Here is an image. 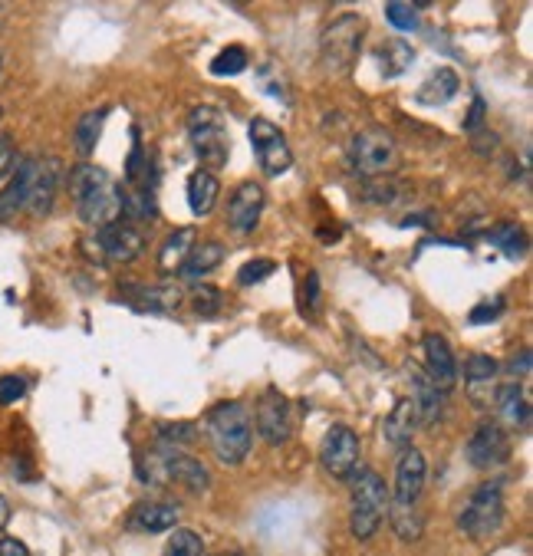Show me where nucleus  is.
I'll list each match as a JSON object with an SVG mask.
<instances>
[{"mask_svg": "<svg viewBox=\"0 0 533 556\" xmlns=\"http://www.w3.org/2000/svg\"><path fill=\"white\" fill-rule=\"evenodd\" d=\"M70 195L76 214L89 228H106V224L122 221V188L106 168L93 162L76 165L70 172Z\"/></svg>", "mask_w": 533, "mask_h": 556, "instance_id": "obj_1", "label": "nucleus"}, {"mask_svg": "<svg viewBox=\"0 0 533 556\" xmlns=\"http://www.w3.org/2000/svg\"><path fill=\"white\" fill-rule=\"evenodd\" d=\"M208 441L218 455L221 464H241L251 451L254 441V428H251V415H247L244 402H221L208 412Z\"/></svg>", "mask_w": 533, "mask_h": 556, "instance_id": "obj_2", "label": "nucleus"}, {"mask_svg": "<svg viewBox=\"0 0 533 556\" xmlns=\"http://www.w3.org/2000/svg\"><path fill=\"white\" fill-rule=\"evenodd\" d=\"M389 514V487L372 468H356L353 474V510H349V530L356 540H372Z\"/></svg>", "mask_w": 533, "mask_h": 556, "instance_id": "obj_3", "label": "nucleus"}, {"mask_svg": "<svg viewBox=\"0 0 533 556\" xmlns=\"http://www.w3.org/2000/svg\"><path fill=\"white\" fill-rule=\"evenodd\" d=\"M188 139L195 145V155L201 168H224L231 158V132H228V122H224L221 109L214 106H198L191 109L188 116Z\"/></svg>", "mask_w": 533, "mask_h": 556, "instance_id": "obj_4", "label": "nucleus"}, {"mask_svg": "<svg viewBox=\"0 0 533 556\" xmlns=\"http://www.w3.org/2000/svg\"><path fill=\"white\" fill-rule=\"evenodd\" d=\"M362 40H366V17L362 14H343L336 17L320 37V60L323 70L333 76H343L353 70L359 60Z\"/></svg>", "mask_w": 533, "mask_h": 556, "instance_id": "obj_5", "label": "nucleus"}, {"mask_svg": "<svg viewBox=\"0 0 533 556\" xmlns=\"http://www.w3.org/2000/svg\"><path fill=\"white\" fill-rule=\"evenodd\" d=\"M145 464H149V471H145L142 478L152 481V484H178L191 494H204L211 487L208 468H204L198 458H191L178 448L158 445Z\"/></svg>", "mask_w": 533, "mask_h": 556, "instance_id": "obj_6", "label": "nucleus"}, {"mask_svg": "<svg viewBox=\"0 0 533 556\" xmlns=\"http://www.w3.org/2000/svg\"><path fill=\"white\" fill-rule=\"evenodd\" d=\"M461 533L474 543H487L497 537L504 527V494L501 484H481L478 491L471 494V501L464 504L461 520H458Z\"/></svg>", "mask_w": 533, "mask_h": 556, "instance_id": "obj_7", "label": "nucleus"}, {"mask_svg": "<svg viewBox=\"0 0 533 556\" xmlns=\"http://www.w3.org/2000/svg\"><path fill=\"white\" fill-rule=\"evenodd\" d=\"M83 247L99 264H132L145 251V234L132 221H116L106 224V228H96L83 241Z\"/></svg>", "mask_w": 533, "mask_h": 556, "instance_id": "obj_8", "label": "nucleus"}, {"mask_svg": "<svg viewBox=\"0 0 533 556\" xmlns=\"http://www.w3.org/2000/svg\"><path fill=\"white\" fill-rule=\"evenodd\" d=\"M349 165L362 178H376L399 165V145L385 129H362L349 142Z\"/></svg>", "mask_w": 533, "mask_h": 556, "instance_id": "obj_9", "label": "nucleus"}, {"mask_svg": "<svg viewBox=\"0 0 533 556\" xmlns=\"http://www.w3.org/2000/svg\"><path fill=\"white\" fill-rule=\"evenodd\" d=\"M320 464L323 471L336 481L353 478L359 468V435L349 425H333L326 431L320 445Z\"/></svg>", "mask_w": 533, "mask_h": 556, "instance_id": "obj_10", "label": "nucleus"}, {"mask_svg": "<svg viewBox=\"0 0 533 556\" xmlns=\"http://www.w3.org/2000/svg\"><path fill=\"white\" fill-rule=\"evenodd\" d=\"M247 135H251L257 162H260V168H264L267 175H283L293 165V152H290L287 135H283L270 119H264V116L251 119Z\"/></svg>", "mask_w": 533, "mask_h": 556, "instance_id": "obj_11", "label": "nucleus"}, {"mask_svg": "<svg viewBox=\"0 0 533 556\" xmlns=\"http://www.w3.org/2000/svg\"><path fill=\"white\" fill-rule=\"evenodd\" d=\"M464 458L478 471L501 468L510 458V435L497 422H481L468 438V445H464Z\"/></svg>", "mask_w": 533, "mask_h": 556, "instance_id": "obj_12", "label": "nucleus"}, {"mask_svg": "<svg viewBox=\"0 0 533 556\" xmlns=\"http://www.w3.org/2000/svg\"><path fill=\"white\" fill-rule=\"evenodd\" d=\"M60 178H63V165L56 162V158H50V155L33 158V172H30L24 211L33 214V218H47V214L53 211V201H56V188H60Z\"/></svg>", "mask_w": 533, "mask_h": 556, "instance_id": "obj_13", "label": "nucleus"}, {"mask_svg": "<svg viewBox=\"0 0 533 556\" xmlns=\"http://www.w3.org/2000/svg\"><path fill=\"white\" fill-rule=\"evenodd\" d=\"M293 415H290V399L274 385H267L257 399V431L267 445H283L290 438Z\"/></svg>", "mask_w": 533, "mask_h": 556, "instance_id": "obj_14", "label": "nucleus"}, {"mask_svg": "<svg viewBox=\"0 0 533 556\" xmlns=\"http://www.w3.org/2000/svg\"><path fill=\"white\" fill-rule=\"evenodd\" d=\"M425 474H428V464H425L422 451H415V448L402 451L399 468H395V487L389 491V504L418 507L422 491H425Z\"/></svg>", "mask_w": 533, "mask_h": 556, "instance_id": "obj_15", "label": "nucleus"}, {"mask_svg": "<svg viewBox=\"0 0 533 556\" xmlns=\"http://www.w3.org/2000/svg\"><path fill=\"white\" fill-rule=\"evenodd\" d=\"M264 204H267V195L257 181H244V185H237L231 201H228V228L237 237L254 234V228L260 224V214H264Z\"/></svg>", "mask_w": 533, "mask_h": 556, "instance_id": "obj_16", "label": "nucleus"}, {"mask_svg": "<svg viewBox=\"0 0 533 556\" xmlns=\"http://www.w3.org/2000/svg\"><path fill=\"white\" fill-rule=\"evenodd\" d=\"M425 376L432 379L441 392L455 389V382H458L455 353H451L448 339L441 336V333H428L425 336Z\"/></svg>", "mask_w": 533, "mask_h": 556, "instance_id": "obj_17", "label": "nucleus"}, {"mask_svg": "<svg viewBox=\"0 0 533 556\" xmlns=\"http://www.w3.org/2000/svg\"><path fill=\"white\" fill-rule=\"evenodd\" d=\"M122 297H126L135 310L142 313H172L181 306V287H175V283H165V287H149V283H139L132 280L122 287Z\"/></svg>", "mask_w": 533, "mask_h": 556, "instance_id": "obj_18", "label": "nucleus"}, {"mask_svg": "<svg viewBox=\"0 0 533 556\" xmlns=\"http://www.w3.org/2000/svg\"><path fill=\"white\" fill-rule=\"evenodd\" d=\"M175 524H178V507L165 501L135 504L126 520V527L139 533H165V530H175Z\"/></svg>", "mask_w": 533, "mask_h": 556, "instance_id": "obj_19", "label": "nucleus"}, {"mask_svg": "<svg viewBox=\"0 0 533 556\" xmlns=\"http://www.w3.org/2000/svg\"><path fill=\"white\" fill-rule=\"evenodd\" d=\"M415 405L412 399H399L392 405V412L385 415V425H382V435H385V445L392 451H408L412 448V435H415Z\"/></svg>", "mask_w": 533, "mask_h": 556, "instance_id": "obj_20", "label": "nucleus"}, {"mask_svg": "<svg viewBox=\"0 0 533 556\" xmlns=\"http://www.w3.org/2000/svg\"><path fill=\"white\" fill-rule=\"evenodd\" d=\"M412 405L418 425H435L441 412H445V392L425 376V372H412Z\"/></svg>", "mask_w": 533, "mask_h": 556, "instance_id": "obj_21", "label": "nucleus"}, {"mask_svg": "<svg viewBox=\"0 0 533 556\" xmlns=\"http://www.w3.org/2000/svg\"><path fill=\"white\" fill-rule=\"evenodd\" d=\"M458 89H461L458 73L451 70V66H438V70L428 73L425 83L418 86L415 102H422V106H445V102L458 96Z\"/></svg>", "mask_w": 533, "mask_h": 556, "instance_id": "obj_22", "label": "nucleus"}, {"mask_svg": "<svg viewBox=\"0 0 533 556\" xmlns=\"http://www.w3.org/2000/svg\"><path fill=\"white\" fill-rule=\"evenodd\" d=\"M218 195H221V185L214 172L208 168H198V172L188 175V208L195 218H208L214 211V204H218Z\"/></svg>", "mask_w": 533, "mask_h": 556, "instance_id": "obj_23", "label": "nucleus"}, {"mask_svg": "<svg viewBox=\"0 0 533 556\" xmlns=\"http://www.w3.org/2000/svg\"><path fill=\"white\" fill-rule=\"evenodd\" d=\"M30 172H33V158H24V162L14 168V175H10L7 188L0 191V224H7L10 218H17V211H24Z\"/></svg>", "mask_w": 533, "mask_h": 556, "instance_id": "obj_24", "label": "nucleus"}, {"mask_svg": "<svg viewBox=\"0 0 533 556\" xmlns=\"http://www.w3.org/2000/svg\"><path fill=\"white\" fill-rule=\"evenodd\" d=\"M224 254H228V251H224V244H218V241H201V244H195L188 251L185 264H181V277H185V280H201V277L214 274V270L221 267Z\"/></svg>", "mask_w": 533, "mask_h": 556, "instance_id": "obj_25", "label": "nucleus"}, {"mask_svg": "<svg viewBox=\"0 0 533 556\" xmlns=\"http://www.w3.org/2000/svg\"><path fill=\"white\" fill-rule=\"evenodd\" d=\"M497 412L504 415L507 425L514 428H527L530 425V395L520 382L514 385H504L501 392H497Z\"/></svg>", "mask_w": 533, "mask_h": 556, "instance_id": "obj_26", "label": "nucleus"}, {"mask_svg": "<svg viewBox=\"0 0 533 556\" xmlns=\"http://www.w3.org/2000/svg\"><path fill=\"white\" fill-rule=\"evenodd\" d=\"M376 60H379V70L385 79H399L408 73V66L415 63V50L408 47L405 40H385L376 53Z\"/></svg>", "mask_w": 533, "mask_h": 556, "instance_id": "obj_27", "label": "nucleus"}, {"mask_svg": "<svg viewBox=\"0 0 533 556\" xmlns=\"http://www.w3.org/2000/svg\"><path fill=\"white\" fill-rule=\"evenodd\" d=\"M191 247H195V231L191 228H178L175 234H168V241L162 244V251H158V270H162V274L181 270Z\"/></svg>", "mask_w": 533, "mask_h": 556, "instance_id": "obj_28", "label": "nucleus"}, {"mask_svg": "<svg viewBox=\"0 0 533 556\" xmlns=\"http://www.w3.org/2000/svg\"><path fill=\"white\" fill-rule=\"evenodd\" d=\"M487 241H491L497 251H504L510 260H524L527 254V231L514 221H504V224H497V228H491Z\"/></svg>", "mask_w": 533, "mask_h": 556, "instance_id": "obj_29", "label": "nucleus"}, {"mask_svg": "<svg viewBox=\"0 0 533 556\" xmlns=\"http://www.w3.org/2000/svg\"><path fill=\"white\" fill-rule=\"evenodd\" d=\"M102 122H106V109L86 112V116L76 122V129H73V145H76V152L83 155V158H89V155L96 152L99 135H102Z\"/></svg>", "mask_w": 533, "mask_h": 556, "instance_id": "obj_30", "label": "nucleus"}, {"mask_svg": "<svg viewBox=\"0 0 533 556\" xmlns=\"http://www.w3.org/2000/svg\"><path fill=\"white\" fill-rule=\"evenodd\" d=\"M385 520L392 524V530L399 533V540L412 543L422 537V514H418V507H399V504H389V514Z\"/></svg>", "mask_w": 533, "mask_h": 556, "instance_id": "obj_31", "label": "nucleus"}, {"mask_svg": "<svg viewBox=\"0 0 533 556\" xmlns=\"http://www.w3.org/2000/svg\"><path fill=\"white\" fill-rule=\"evenodd\" d=\"M201 550H204V543H201V537L195 530H185V527H175L172 530V537H168V543H165V550H162V556H201Z\"/></svg>", "mask_w": 533, "mask_h": 556, "instance_id": "obj_32", "label": "nucleus"}, {"mask_svg": "<svg viewBox=\"0 0 533 556\" xmlns=\"http://www.w3.org/2000/svg\"><path fill=\"white\" fill-rule=\"evenodd\" d=\"M247 53H244V47H228V50H221L218 56H214L211 60V73L214 76H241L244 70H247Z\"/></svg>", "mask_w": 533, "mask_h": 556, "instance_id": "obj_33", "label": "nucleus"}, {"mask_svg": "<svg viewBox=\"0 0 533 556\" xmlns=\"http://www.w3.org/2000/svg\"><path fill=\"white\" fill-rule=\"evenodd\" d=\"M191 306H195V313L201 316V320H211V316L221 313L224 300L218 290L208 287V283H198V287L191 290Z\"/></svg>", "mask_w": 533, "mask_h": 556, "instance_id": "obj_34", "label": "nucleus"}, {"mask_svg": "<svg viewBox=\"0 0 533 556\" xmlns=\"http://www.w3.org/2000/svg\"><path fill=\"white\" fill-rule=\"evenodd\" d=\"M385 20L395 27V30H402V33H412L418 30V7L412 4H402V0H392V4H385Z\"/></svg>", "mask_w": 533, "mask_h": 556, "instance_id": "obj_35", "label": "nucleus"}, {"mask_svg": "<svg viewBox=\"0 0 533 556\" xmlns=\"http://www.w3.org/2000/svg\"><path fill=\"white\" fill-rule=\"evenodd\" d=\"M497 372H501V366H497V359L491 356H468L464 359V379H468L471 385H481V382H491Z\"/></svg>", "mask_w": 533, "mask_h": 556, "instance_id": "obj_36", "label": "nucleus"}, {"mask_svg": "<svg viewBox=\"0 0 533 556\" xmlns=\"http://www.w3.org/2000/svg\"><path fill=\"white\" fill-rule=\"evenodd\" d=\"M277 270L274 260H264V257H254V260H247V264L237 270V283L241 287H254V283H264L270 274Z\"/></svg>", "mask_w": 533, "mask_h": 556, "instance_id": "obj_37", "label": "nucleus"}, {"mask_svg": "<svg viewBox=\"0 0 533 556\" xmlns=\"http://www.w3.org/2000/svg\"><path fill=\"white\" fill-rule=\"evenodd\" d=\"M191 441H195V425L191 422H175L158 428V445L178 448V445H191Z\"/></svg>", "mask_w": 533, "mask_h": 556, "instance_id": "obj_38", "label": "nucleus"}, {"mask_svg": "<svg viewBox=\"0 0 533 556\" xmlns=\"http://www.w3.org/2000/svg\"><path fill=\"white\" fill-rule=\"evenodd\" d=\"M504 310H507V300H504V297H494V300H484V303L474 306L468 320H471L474 326H481V323H494V320H501Z\"/></svg>", "mask_w": 533, "mask_h": 556, "instance_id": "obj_39", "label": "nucleus"}, {"mask_svg": "<svg viewBox=\"0 0 533 556\" xmlns=\"http://www.w3.org/2000/svg\"><path fill=\"white\" fill-rule=\"evenodd\" d=\"M27 395V382L20 376H0V405H14Z\"/></svg>", "mask_w": 533, "mask_h": 556, "instance_id": "obj_40", "label": "nucleus"}, {"mask_svg": "<svg viewBox=\"0 0 533 556\" xmlns=\"http://www.w3.org/2000/svg\"><path fill=\"white\" fill-rule=\"evenodd\" d=\"M484 116H487L484 99H481V96H474V102H471V112H468V116H464V132L478 135V132L484 129Z\"/></svg>", "mask_w": 533, "mask_h": 556, "instance_id": "obj_41", "label": "nucleus"}, {"mask_svg": "<svg viewBox=\"0 0 533 556\" xmlns=\"http://www.w3.org/2000/svg\"><path fill=\"white\" fill-rule=\"evenodd\" d=\"M0 556H30L27 543L17 537H0Z\"/></svg>", "mask_w": 533, "mask_h": 556, "instance_id": "obj_42", "label": "nucleus"}, {"mask_svg": "<svg viewBox=\"0 0 533 556\" xmlns=\"http://www.w3.org/2000/svg\"><path fill=\"white\" fill-rule=\"evenodd\" d=\"M14 165V139L10 135H0V175Z\"/></svg>", "mask_w": 533, "mask_h": 556, "instance_id": "obj_43", "label": "nucleus"}, {"mask_svg": "<svg viewBox=\"0 0 533 556\" xmlns=\"http://www.w3.org/2000/svg\"><path fill=\"white\" fill-rule=\"evenodd\" d=\"M510 372H520V376H527V372H530V349H524L520 356H514V362H510Z\"/></svg>", "mask_w": 533, "mask_h": 556, "instance_id": "obj_44", "label": "nucleus"}, {"mask_svg": "<svg viewBox=\"0 0 533 556\" xmlns=\"http://www.w3.org/2000/svg\"><path fill=\"white\" fill-rule=\"evenodd\" d=\"M7 517H10V504H7V497H0V527L7 524Z\"/></svg>", "mask_w": 533, "mask_h": 556, "instance_id": "obj_45", "label": "nucleus"}, {"mask_svg": "<svg viewBox=\"0 0 533 556\" xmlns=\"http://www.w3.org/2000/svg\"><path fill=\"white\" fill-rule=\"evenodd\" d=\"M218 556H241V553H218Z\"/></svg>", "mask_w": 533, "mask_h": 556, "instance_id": "obj_46", "label": "nucleus"}, {"mask_svg": "<svg viewBox=\"0 0 533 556\" xmlns=\"http://www.w3.org/2000/svg\"><path fill=\"white\" fill-rule=\"evenodd\" d=\"M0 116H4V109H0Z\"/></svg>", "mask_w": 533, "mask_h": 556, "instance_id": "obj_47", "label": "nucleus"}, {"mask_svg": "<svg viewBox=\"0 0 533 556\" xmlns=\"http://www.w3.org/2000/svg\"><path fill=\"white\" fill-rule=\"evenodd\" d=\"M0 7H4V4H0Z\"/></svg>", "mask_w": 533, "mask_h": 556, "instance_id": "obj_48", "label": "nucleus"}]
</instances>
